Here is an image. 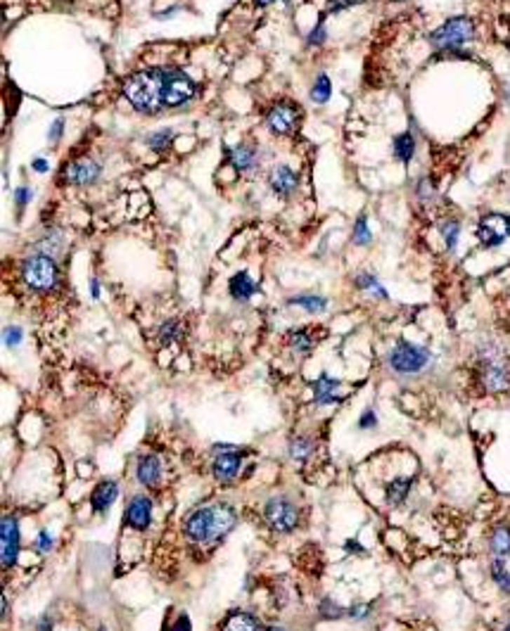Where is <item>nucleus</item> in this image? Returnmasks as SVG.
<instances>
[{
  "mask_svg": "<svg viewBox=\"0 0 510 631\" xmlns=\"http://www.w3.org/2000/svg\"><path fill=\"white\" fill-rule=\"evenodd\" d=\"M370 240H373V235L368 230V223H365V216H361L356 221V226H354V242L361 247H365V245H370Z\"/></svg>",
  "mask_w": 510,
  "mask_h": 631,
  "instance_id": "nucleus-33",
  "label": "nucleus"
},
{
  "mask_svg": "<svg viewBox=\"0 0 510 631\" xmlns=\"http://www.w3.org/2000/svg\"><path fill=\"white\" fill-rule=\"evenodd\" d=\"M477 237L484 247H499L510 237V216L487 214L477 226Z\"/></svg>",
  "mask_w": 510,
  "mask_h": 631,
  "instance_id": "nucleus-10",
  "label": "nucleus"
},
{
  "mask_svg": "<svg viewBox=\"0 0 510 631\" xmlns=\"http://www.w3.org/2000/svg\"><path fill=\"white\" fill-rule=\"evenodd\" d=\"M370 610H373V605H368V603H363V605H354V608L347 610V617H351V620H368V617H370Z\"/></svg>",
  "mask_w": 510,
  "mask_h": 631,
  "instance_id": "nucleus-38",
  "label": "nucleus"
},
{
  "mask_svg": "<svg viewBox=\"0 0 510 631\" xmlns=\"http://www.w3.org/2000/svg\"><path fill=\"white\" fill-rule=\"evenodd\" d=\"M223 631H261L259 629V620L250 612H230L223 622Z\"/></svg>",
  "mask_w": 510,
  "mask_h": 631,
  "instance_id": "nucleus-22",
  "label": "nucleus"
},
{
  "mask_svg": "<svg viewBox=\"0 0 510 631\" xmlns=\"http://www.w3.org/2000/svg\"><path fill=\"white\" fill-rule=\"evenodd\" d=\"M489 572H491V582L496 584V589H499L501 593H506V596H510V570H508L506 560L491 558Z\"/></svg>",
  "mask_w": 510,
  "mask_h": 631,
  "instance_id": "nucleus-24",
  "label": "nucleus"
},
{
  "mask_svg": "<svg viewBox=\"0 0 510 631\" xmlns=\"http://www.w3.org/2000/svg\"><path fill=\"white\" fill-rule=\"evenodd\" d=\"M214 451H216V458H214V465H211L214 477L219 479L221 484L233 482V479L238 477V470L242 465V456L245 453H242L240 449L228 446V444H216Z\"/></svg>",
  "mask_w": 510,
  "mask_h": 631,
  "instance_id": "nucleus-9",
  "label": "nucleus"
},
{
  "mask_svg": "<svg viewBox=\"0 0 510 631\" xmlns=\"http://www.w3.org/2000/svg\"><path fill=\"white\" fill-rule=\"evenodd\" d=\"M100 631H107V629H100Z\"/></svg>",
  "mask_w": 510,
  "mask_h": 631,
  "instance_id": "nucleus-52",
  "label": "nucleus"
},
{
  "mask_svg": "<svg viewBox=\"0 0 510 631\" xmlns=\"http://www.w3.org/2000/svg\"><path fill=\"white\" fill-rule=\"evenodd\" d=\"M266 124H269V128L273 133L290 135V133H295L297 124H300V109L290 102H281L266 114Z\"/></svg>",
  "mask_w": 510,
  "mask_h": 631,
  "instance_id": "nucleus-12",
  "label": "nucleus"
},
{
  "mask_svg": "<svg viewBox=\"0 0 510 631\" xmlns=\"http://www.w3.org/2000/svg\"><path fill=\"white\" fill-rule=\"evenodd\" d=\"M235 522H238V515L230 505L211 503L188 513L183 520V532L197 546H214L235 527Z\"/></svg>",
  "mask_w": 510,
  "mask_h": 631,
  "instance_id": "nucleus-1",
  "label": "nucleus"
},
{
  "mask_svg": "<svg viewBox=\"0 0 510 631\" xmlns=\"http://www.w3.org/2000/svg\"><path fill=\"white\" fill-rule=\"evenodd\" d=\"M230 297L238 299V302H247V299H252L254 295H257V283L250 278V273L242 271L238 273L233 280H230Z\"/></svg>",
  "mask_w": 510,
  "mask_h": 631,
  "instance_id": "nucleus-20",
  "label": "nucleus"
},
{
  "mask_svg": "<svg viewBox=\"0 0 510 631\" xmlns=\"http://www.w3.org/2000/svg\"><path fill=\"white\" fill-rule=\"evenodd\" d=\"M361 3H363V0H330L328 10L340 12V10H347V8H351V5H361Z\"/></svg>",
  "mask_w": 510,
  "mask_h": 631,
  "instance_id": "nucleus-41",
  "label": "nucleus"
},
{
  "mask_svg": "<svg viewBox=\"0 0 510 631\" xmlns=\"http://www.w3.org/2000/svg\"><path fill=\"white\" fill-rule=\"evenodd\" d=\"M264 520L276 534H290L300 524V508L285 496H273L264 503Z\"/></svg>",
  "mask_w": 510,
  "mask_h": 631,
  "instance_id": "nucleus-7",
  "label": "nucleus"
},
{
  "mask_svg": "<svg viewBox=\"0 0 510 631\" xmlns=\"http://www.w3.org/2000/svg\"><path fill=\"white\" fill-rule=\"evenodd\" d=\"M197 95V86L178 69H161V100L164 107H180Z\"/></svg>",
  "mask_w": 510,
  "mask_h": 631,
  "instance_id": "nucleus-8",
  "label": "nucleus"
},
{
  "mask_svg": "<svg viewBox=\"0 0 510 631\" xmlns=\"http://www.w3.org/2000/svg\"><path fill=\"white\" fill-rule=\"evenodd\" d=\"M356 287H361V290L370 292V295H377L382 299H387V292L382 290V285L377 283L375 276H370V273H361V276L356 278Z\"/></svg>",
  "mask_w": 510,
  "mask_h": 631,
  "instance_id": "nucleus-31",
  "label": "nucleus"
},
{
  "mask_svg": "<svg viewBox=\"0 0 510 631\" xmlns=\"http://www.w3.org/2000/svg\"><path fill=\"white\" fill-rule=\"evenodd\" d=\"M432 354L430 349L413 345V342L399 340L387 356V364L396 375H418L430 366Z\"/></svg>",
  "mask_w": 510,
  "mask_h": 631,
  "instance_id": "nucleus-5",
  "label": "nucleus"
},
{
  "mask_svg": "<svg viewBox=\"0 0 510 631\" xmlns=\"http://www.w3.org/2000/svg\"><path fill=\"white\" fill-rule=\"evenodd\" d=\"M288 345L292 347V352L307 356L311 354V349L316 345V333L311 328H300V330H292L288 335Z\"/></svg>",
  "mask_w": 510,
  "mask_h": 631,
  "instance_id": "nucleus-21",
  "label": "nucleus"
},
{
  "mask_svg": "<svg viewBox=\"0 0 510 631\" xmlns=\"http://www.w3.org/2000/svg\"><path fill=\"white\" fill-rule=\"evenodd\" d=\"M169 631H192L190 617L185 615V612H183V615H178V617H176V622H173L171 627H169Z\"/></svg>",
  "mask_w": 510,
  "mask_h": 631,
  "instance_id": "nucleus-40",
  "label": "nucleus"
},
{
  "mask_svg": "<svg viewBox=\"0 0 510 631\" xmlns=\"http://www.w3.org/2000/svg\"><path fill=\"white\" fill-rule=\"evenodd\" d=\"M53 543H55L53 534L48 532V529H41L39 536H36V548H39L41 553H48V551H53Z\"/></svg>",
  "mask_w": 510,
  "mask_h": 631,
  "instance_id": "nucleus-36",
  "label": "nucleus"
},
{
  "mask_svg": "<svg viewBox=\"0 0 510 631\" xmlns=\"http://www.w3.org/2000/svg\"><path fill=\"white\" fill-rule=\"evenodd\" d=\"M311 451H314V444H311V439H307V437H295V439L290 441V456L295 463L309 460Z\"/></svg>",
  "mask_w": 510,
  "mask_h": 631,
  "instance_id": "nucleus-27",
  "label": "nucleus"
},
{
  "mask_svg": "<svg viewBox=\"0 0 510 631\" xmlns=\"http://www.w3.org/2000/svg\"><path fill=\"white\" fill-rule=\"evenodd\" d=\"M330 93H333L330 79H328L326 74H321V77L316 79L314 88H311V100H314V102H318V105H323V102H328V100H330Z\"/></svg>",
  "mask_w": 510,
  "mask_h": 631,
  "instance_id": "nucleus-29",
  "label": "nucleus"
},
{
  "mask_svg": "<svg viewBox=\"0 0 510 631\" xmlns=\"http://www.w3.org/2000/svg\"><path fill=\"white\" fill-rule=\"evenodd\" d=\"M123 95L142 114H157L164 109L161 100V69L138 72L123 81Z\"/></svg>",
  "mask_w": 510,
  "mask_h": 631,
  "instance_id": "nucleus-2",
  "label": "nucleus"
},
{
  "mask_svg": "<svg viewBox=\"0 0 510 631\" xmlns=\"http://www.w3.org/2000/svg\"><path fill=\"white\" fill-rule=\"evenodd\" d=\"M501 631H510V622H508V624H506V627H503Z\"/></svg>",
  "mask_w": 510,
  "mask_h": 631,
  "instance_id": "nucleus-51",
  "label": "nucleus"
},
{
  "mask_svg": "<svg viewBox=\"0 0 510 631\" xmlns=\"http://www.w3.org/2000/svg\"><path fill=\"white\" fill-rule=\"evenodd\" d=\"M323 41H326V24H323V20H321V22H318V27L311 31V36H309V46H321Z\"/></svg>",
  "mask_w": 510,
  "mask_h": 631,
  "instance_id": "nucleus-39",
  "label": "nucleus"
},
{
  "mask_svg": "<svg viewBox=\"0 0 510 631\" xmlns=\"http://www.w3.org/2000/svg\"><path fill=\"white\" fill-rule=\"evenodd\" d=\"M98 176H100V166L90 159L74 161V164L65 168V180L72 185H90L95 183Z\"/></svg>",
  "mask_w": 510,
  "mask_h": 631,
  "instance_id": "nucleus-14",
  "label": "nucleus"
},
{
  "mask_svg": "<svg viewBox=\"0 0 510 631\" xmlns=\"http://www.w3.org/2000/svg\"><path fill=\"white\" fill-rule=\"evenodd\" d=\"M475 36V24L468 17H451L430 36L432 46L441 50V53H451L458 50L463 43H468Z\"/></svg>",
  "mask_w": 510,
  "mask_h": 631,
  "instance_id": "nucleus-6",
  "label": "nucleus"
},
{
  "mask_svg": "<svg viewBox=\"0 0 510 631\" xmlns=\"http://www.w3.org/2000/svg\"><path fill=\"white\" fill-rule=\"evenodd\" d=\"M20 520L15 515H5L3 522H0V543H3V567L15 565L17 555H20Z\"/></svg>",
  "mask_w": 510,
  "mask_h": 631,
  "instance_id": "nucleus-11",
  "label": "nucleus"
},
{
  "mask_svg": "<svg viewBox=\"0 0 510 631\" xmlns=\"http://www.w3.org/2000/svg\"><path fill=\"white\" fill-rule=\"evenodd\" d=\"M135 477L142 486H157L161 482V460L159 456L147 453L140 456L138 465H135Z\"/></svg>",
  "mask_w": 510,
  "mask_h": 631,
  "instance_id": "nucleus-16",
  "label": "nucleus"
},
{
  "mask_svg": "<svg viewBox=\"0 0 510 631\" xmlns=\"http://www.w3.org/2000/svg\"><path fill=\"white\" fill-rule=\"evenodd\" d=\"M377 427V413L373 409H365L358 418V430H373Z\"/></svg>",
  "mask_w": 510,
  "mask_h": 631,
  "instance_id": "nucleus-37",
  "label": "nucleus"
},
{
  "mask_svg": "<svg viewBox=\"0 0 510 631\" xmlns=\"http://www.w3.org/2000/svg\"><path fill=\"white\" fill-rule=\"evenodd\" d=\"M480 385L491 394H501L510 390V359L499 347H484L477 364Z\"/></svg>",
  "mask_w": 510,
  "mask_h": 631,
  "instance_id": "nucleus-3",
  "label": "nucleus"
},
{
  "mask_svg": "<svg viewBox=\"0 0 510 631\" xmlns=\"http://www.w3.org/2000/svg\"><path fill=\"white\" fill-rule=\"evenodd\" d=\"M34 168L39 173H43V171H48V161L46 159H34Z\"/></svg>",
  "mask_w": 510,
  "mask_h": 631,
  "instance_id": "nucleus-45",
  "label": "nucleus"
},
{
  "mask_svg": "<svg viewBox=\"0 0 510 631\" xmlns=\"http://www.w3.org/2000/svg\"><path fill=\"white\" fill-rule=\"evenodd\" d=\"M62 128H65V119H58V121H55V126L51 128V140L53 142L62 135Z\"/></svg>",
  "mask_w": 510,
  "mask_h": 631,
  "instance_id": "nucleus-44",
  "label": "nucleus"
},
{
  "mask_svg": "<svg viewBox=\"0 0 510 631\" xmlns=\"http://www.w3.org/2000/svg\"><path fill=\"white\" fill-rule=\"evenodd\" d=\"M228 159H230V164L238 168V171H250V168H254V164H257V157H254V150H252V147H247V145H240V147L228 150Z\"/></svg>",
  "mask_w": 510,
  "mask_h": 631,
  "instance_id": "nucleus-25",
  "label": "nucleus"
},
{
  "mask_svg": "<svg viewBox=\"0 0 510 631\" xmlns=\"http://www.w3.org/2000/svg\"><path fill=\"white\" fill-rule=\"evenodd\" d=\"M116 496H119V484H116L114 479H105V482L98 484L90 493L93 510H95V513H105V510H109L112 503L116 501Z\"/></svg>",
  "mask_w": 510,
  "mask_h": 631,
  "instance_id": "nucleus-17",
  "label": "nucleus"
},
{
  "mask_svg": "<svg viewBox=\"0 0 510 631\" xmlns=\"http://www.w3.org/2000/svg\"><path fill=\"white\" fill-rule=\"evenodd\" d=\"M29 199H31V190L29 187H17L15 190V202H17V207H27L29 204Z\"/></svg>",
  "mask_w": 510,
  "mask_h": 631,
  "instance_id": "nucleus-42",
  "label": "nucleus"
},
{
  "mask_svg": "<svg viewBox=\"0 0 510 631\" xmlns=\"http://www.w3.org/2000/svg\"><path fill=\"white\" fill-rule=\"evenodd\" d=\"M297 185H300V176H297V173L292 171L290 166L273 168V173H271V187H273V192H276V195L288 197V195H292V192L297 190Z\"/></svg>",
  "mask_w": 510,
  "mask_h": 631,
  "instance_id": "nucleus-18",
  "label": "nucleus"
},
{
  "mask_svg": "<svg viewBox=\"0 0 510 631\" xmlns=\"http://www.w3.org/2000/svg\"><path fill=\"white\" fill-rule=\"evenodd\" d=\"M8 610H10V608H8V598H3V620H5V617H8Z\"/></svg>",
  "mask_w": 510,
  "mask_h": 631,
  "instance_id": "nucleus-48",
  "label": "nucleus"
},
{
  "mask_svg": "<svg viewBox=\"0 0 510 631\" xmlns=\"http://www.w3.org/2000/svg\"><path fill=\"white\" fill-rule=\"evenodd\" d=\"M413 152H415V140L410 133H401L394 138V157L403 161V164H408L410 159H413Z\"/></svg>",
  "mask_w": 510,
  "mask_h": 631,
  "instance_id": "nucleus-26",
  "label": "nucleus"
},
{
  "mask_svg": "<svg viewBox=\"0 0 510 631\" xmlns=\"http://www.w3.org/2000/svg\"><path fill=\"white\" fill-rule=\"evenodd\" d=\"M261 631H285L283 627H269V629H261Z\"/></svg>",
  "mask_w": 510,
  "mask_h": 631,
  "instance_id": "nucleus-50",
  "label": "nucleus"
},
{
  "mask_svg": "<svg viewBox=\"0 0 510 631\" xmlns=\"http://www.w3.org/2000/svg\"><path fill=\"white\" fill-rule=\"evenodd\" d=\"M36 631H53V617L51 615H43L39 620V627H36Z\"/></svg>",
  "mask_w": 510,
  "mask_h": 631,
  "instance_id": "nucleus-43",
  "label": "nucleus"
},
{
  "mask_svg": "<svg viewBox=\"0 0 510 631\" xmlns=\"http://www.w3.org/2000/svg\"><path fill=\"white\" fill-rule=\"evenodd\" d=\"M413 486V477H396L391 479L384 489V498H387L389 505H401L408 498V491Z\"/></svg>",
  "mask_w": 510,
  "mask_h": 631,
  "instance_id": "nucleus-23",
  "label": "nucleus"
},
{
  "mask_svg": "<svg viewBox=\"0 0 510 631\" xmlns=\"http://www.w3.org/2000/svg\"><path fill=\"white\" fill-rule=\"evenodd\" d=\"M180 333H183V330H180V323L178 321H166L164 326L159 328V345L161 347H169L171 342H176L178 337H180Z\"/></svg>",
  "mask_w": 510,
  "mask_h": 631,
  "instance_id": "nucleus-30",
  "label": "nucleus"
},
{
  "mask_svg": "<svg viewBox=\"0 0 510 631\" xmlns=\"http://www.w3.org/2000/svg\"><path fill=\"white\" fill-rule=\"evenodd\" d=\"M290 304L295 306H302V309H307L309 314H323L326 311L328 302L323 297H316V295H300V297H292Z\"/></svg>",
  "mask_w": 510,
  "mask_h": 631,
  "instance_id": "nucleus-28",
  "label": "nucleus"
},
{
  "mask_svg": "<svg viewBox=\"0 0 510 631\" xmlns=\"http://www.w3.org/2000/svg\"><path fill=\"white\" fill-rule=\"evenodd\" d=\"M171 140H173V131L164 128V131H159V133H152L150 138H147V145H150L154 152H164V150L171 145Z\"/></svg>",
  "mask_w": 510,
  "mask_h": 631,
  "instance_id": "nucleus-32",
  "label": "nucleus"
},
{
  "mask_svg": "<svg viewBox=\"0 0 510 631\" xmlns=\"http://www.w3.org/2000/svg\"><path fill=\"white\" fill-rule=\"evenodd\" d=\"M90 292H93V297H100V285H98V280H90Z\"/></svg>",
  "mask_w": 510,
  "mask_h": 631,
  "instance_id": "nucleus-47",
  "label": "nucleus"
},
{
  "mask_svg": "<svg viewBox=\"0 0 510 631\" xmlns=\"http://www.w3.org/2000/svg\"><path fill=\"white\" fill-rule=\"evenodd\" d=\"M22 337H24L22 328H17V326H8V328H5V333H3L5 347H10V349L20 347V345H22Z\"/></svg>",
  "mask_w": 510,
  "mask_h": 631,
  "instance_id": "nucleus-35",
  "label": "nucleus"
},
{
  "mask_svg": "<svg viewBox=\"0 0 510 631\" xmlns=\"http://www.w3.org/2000/svg\"><path fill=\"white\" fill-rule=\"evenodd\" d=\"M489 553L494 558L508 560L510 558V524H499L489 534Z\"/></svg>",
  "mask_w": 510,
  "mask_h": 631,
  "instance_id": "nucleus-19",
  "label": "nucleus"
},
{
  "mask_svg": "<svg viewBox=\"0 0 510 631\" xmlns=\"http://www.w3.org/2000/svg\"><path fill=\"white\" fill-rule=\"evenodd\" d=\"M254 3H257V5H259V8H266V5H271V3H273V0H254Z\"/></svg>",
  "mask_w": 510,
  "mask_h": 631,
  "instance_id": "nucleus-49",
  "label": "nucleus"
},
{
  "mask_svg": "<svg viewBox=\"0 0 510 631\" xmlns=\"http://www.w3.org/2000/svg\"><path fill=\"white\" fill-rule=\"evenodd\" d=\"M458 233H460V226H458L456 221H449V223H444V226H441V235H444V242H446V247H449V249L456 247Z\"/></svg>",
  "mask_w": 510,
  "mask_h": 631,
  "instance_id": "nucleus-34",
  "label": "nucleus"
},
{
  "mask_svg": "<svg viewBox=\"0 0 510 631\" xmlns=\"http://www.w3.org/2000/svg\"><path fill=\"white\" fill-rule=\"evenodd\" d=\"M311 390H314V404H318V406H333V404L342 401V397L337 394L340 383L333 380L328 373H323L318 380H314V383H311Z\"/></svg>",
  "mask_w": 510,
  "mask_h": 631,
  "instance_id": "nucleus-15",
  "label": "nucleus"
},
{
  "mask_svg": "<svg viewBox=\"0 0 510 631\" xmlns=\"http://www.w3.org/2000/svg\"><path fill=\"white\" fill-rule=\"evenodd\" d=\"M22 280L34 292H53L60 283V268L48 254H34L22 264Z\"/></svg>",
  "mask_w": 510,
  "mask_h": 631,
  "instance_id": "nucleus-4",
  "label": "nucleus"
},
{
  "mask_svg": "<svg viewBox=\"0 0 510 631\" xmlns=\"http://www.w3.org/2000/svg\"><path fill=\"white\" fill-rule=\"evenodd\" d=\"M123 515H126V524L142 532V529H147L152 522V501L147 496H142V493H138V496H133L128 501L126 513Z\"/></svg>",
  "mask_w": 510,
  "mask_h": 631,
  "instance_id": "nucleus-13",
  "label": "nucleus"
},
{
  "mask_svg": "<svg viewBox=\"0 0 510 631\" xmlns=\"http://www.w3.org/2000/svg\"><path fill=\"white\" fill-rule=\"evenodd\" d=\"M347 551H361V553H363V548H361V543H358V541H354V539H351V541H347Z\"/></svg>",
  "mask_w": 510,
  "mask_h": 631,
  "instance_id": "nucleus-46",
  "label": "nucleus"
}]
</instances>
